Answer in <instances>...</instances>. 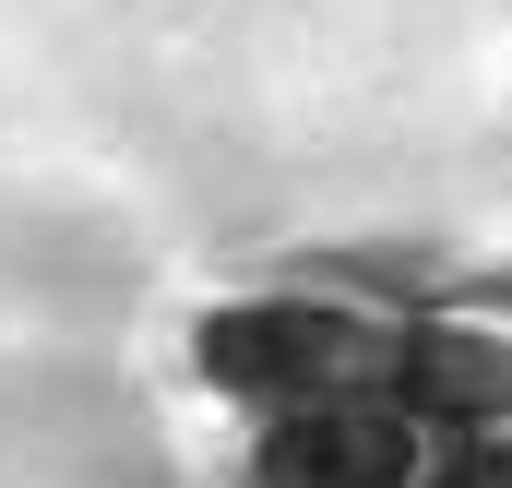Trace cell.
<instances>
[{
	"mask_svg": "<svg viewBox=\"0 0 512 488\" xmlns=\"http://www.w3.org/2000/svg\"><path fill=\"white\" fill-rule=\"evenodd\" d=\"M393 334L405 310L370 298V286H227L191 310V381L251 405V417H286V405H322V393H382Z\"/></svg>",
	"mask_w": 512,
	"mask_h": 488,
	"instance_id": "obj_1",
	"label": "cell"
},
{
	"mask_svg": "<svg viewBox=\"0 0 512 488\" xmlns=\"http://www.w3.org/2000/svg\"><path fill=\"white\" fill-rule=\"evenodd\" d=\"M382 393L429 429V441H512V310L501 298L405 310Z\"/></svg>",
	"mask_w": 512,
	"mask_h": 488,
	"instance_id": "obj_2",
	"label": "cell"
},
{
	"mask_svg": "<svg viewBox=\"0 0 512 488\" xmlns=\"http://www.w3.org/2000/svg\"><path fill=\"white\" fill-rule=\"evenodd\" d=\"M441 441L393 405V393H322L251 417V488H429Z\"/></svg>",
	"mask_w": 512,
	"mask_h": 488,
	"instance_id": "obj_3",
	"label": "cell"
}]
</instances>
